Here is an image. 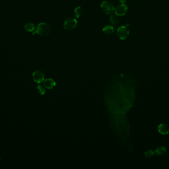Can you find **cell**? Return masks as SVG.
<instances>
[{
  "mask_svg": "<svg viewBox=\"0 0 169 169\" xmlns=\"http://www.w3.org/2000/svg\"><path fill=\"white\" fill-rule=\"evenodd\" d=\"M51 28L50 26L45 22H41L39 23L33 32L32 34H39L42 36H46L50 34Z\"/></svg>",
  "mask_w": 169,
  "mask_h": 169,
  "instance_id": "6da1fadb",
  "label": "cell"
},
{
  "mask_svg": "<svg viewBox=\"0 0 169 169\" xmlns=\"http://www.w3.org/2000/svg\"><path fill=\"white\" fill-rule=\"evenodd\" d=\"M100 7L102 11L105 14H111L115 12V6L110 1H104L101 4Z\"/></svg>",
  "mask_w": 169,
  "mask_h": 169,
  "instance_id": "7a4b0ae2",
  "label": "cell"
},
{
  "mask_svg": "<svg viewBox=\"0 0 169 169\" xmlns=\"http://www.w3.org/2000/svg\"><path fill=\"white\" fill-rule=\"evenodd\" d=\"M77 23V21L75 18L73 17H69L66 19L64 21L63 27L65 30L68 31H71L76 27Z\"/></svg>",
  "mask_w": 169,
  "mask_h": 169,
  "instance_id": "3957f363",
  "label": "cell"
},
{
  "mask_svg": "<svg viewBox=\"0 0 169 169\" xmlns=\"http://www.w3.org/2000/svg\"><path fill=\"white\" fill-rule=\"evenodd\" d=\"M117 37L121 40L126 39L130 34V30L127 26H121L118 27L116 32Z\"/></svg>",
  "mask_w": 169,
  "mask_h": 169,
  "instance_id": "277c9868",
  "label": "cell"
},
{
  "mask_svg": "<svg viewBox=\"0 0 169 169\" xmlns=\"http://www.w3.org/2000/svg\"><path fill=\"white\" fill-rule=\"evenodd\" d=\"M33 79L36 83H40L44 81L45 75L44 73L41 70H36L33 73Z\"/></svg>",
  "mask_w": 169,
  "mask_h": 169,
  "instance_id": "5b68a950",
  "label": "cell"
},
{
  "mask_svg": "<svg viewBox=\"0 0 169 169\" xmlns=\"http://www.w3.org/2000/svg\"><path fill=\"white\" fill-rule=\"evenodd\" d=\"M128 10V7L125 4H121L115 8L114 13L120 16H123L127 13Z\"/></svg>",
  "mask_w": 169,
  "mask_h": 169,
  "instance_id": "8992f818",
  "label": "cell"
},
{
  "mask_svg": "<svg viewBox=\"0 0 169 169\" xmlns=\"http://www.w3.org/2000/svg\"><path fill=\"white\" fill-rule=\"evenodd\" d=\"M109 20L111 24L114 26L118 25L121 22L120 16L117 15L115 13L111 14Z\"/></svg>",
  "mask_w": 169,
  "mask_h": 169,
  "instance_id": "52a82bcc",
  "label": "cell"
},
{
  "mask_svg": "<svg viewBox=\"0 0 169 169\" xmlns=\"http://www.w3.org/2000/svg\"><path fill=\"white\" fill-rule=\"evenodd\" d=\"M158 131L162 135H167L169 132V127L165 123H161L158 127Z\"/></svg>",
  "mask_w": 169,
  "mask_h": 169,
  "instance_id": "ba28073f",
  "label": "cell"
},
{
  "mask_svg": "<svg viewBox=\"0 0 169 169\" xmlns=\"http://www.w3.org/2000/svg\"><path fill=\"white\" fill-rule=\"evenodd\" d=\"M44 84L46 88L48 89H52L56 85V83L52 79L48 78L46 79L44 81Z\"/></svg>",
  "mask_w": 169,
  "mask_h": 169,
  "instance_id": "9c48e42d",
  "label": "cell"
},
{
  "mask_svg": "<svg viewBox=\"0 0 169 169\" xmlns=\"http://www.w3.org/2000/svg\"><path fill=\"white\" fill-rule=\"evenodd\" d=\"M102 31L104 34L106 35H110L114 32V29L112 25H107L104 27Z\"/></svg>",
  "mask_w": 169,
  "mask_h": 169,
  "instance_id": "30bf717a",
  "label": "cell"
},
{
  "mask_svg": "<svg viewBox=\"0 0 169 169\" xmlns=\"http://www.w3.org/2000/svg\"><path fill=\"white\" fill-rule=\"evenodd\" d=\"M24 28L27 32H33L35 30V26L33 23L28 22L24 25Z\"/></svg>",
  "mask_w": 169,
  "mask_h": 169,
  "instance_id": "8fae6325",
  "label": "cell"
},
{
  "mask_svg": "<svg viewBox=\"0 0 169 169\" xmlns=\"http://www.w3.org/2000/svg\"><path fill=\"white\" fill-rule=\"evenodd\" d=\"M83 10L81 7H77L74 11V15L76 18H79L83 14Z\"/></svg>",
  "mask_w": 169,
  "mask_h": 169,
  "instance_id": "7c38bea8",
  "label": "cell"
},
{
  "mask_svg": "<svg viewBox=\"0 0 169 169\" xmlns=\"http://www.w3.org/2000/svg\"><path fill=\"white\" fill-rule=\"evenodd\" d=\"M166 152V149L163 146H159L155 150V153L158 155H162Z\"/></svg>",
  "mask_w": 169,
  "mask_h": 169,
  "instance_id": "4fadbf2b",
  "label": "cell"
},
{
  "mask_svg": "<svg viewBox=\"0 0 169 169\" xmlns=\"http://www.w3.org/2000/svg\"><path fill=\"white\" fill-rule=\"evenodd\" d=\"M154 155V152L151 150H148L145 153V156L148 158H151Z\"/></svg>",
  "mask_w": 169,
  "mask_h": 169,
  "instance_id": "5bb4252c",
  "label": "cell"
},
{
  "mask_svg": "<svg viewBox=\"0 0 169 169\" xmlns=\"http://www.w3.org/2000/svg\"><path fill=\"white\" fill-rule=\"evenodd\" d=\"M37 89H38V90L40 94L44 95L45 94V91H46L45 89L44 88V87H43L42 85H38Z\"/></svg>",
  "mask_w": 169,
  "mask_h": 169,
  "instance_id": "9a60e30c",
  "label": "cell"
},
{
  "mask_svg": "<svg viewBox=\"0 0 169 169\" xmlns=\"http://www.w3.org/2000/svg\"><path fill=\"white\" fill-rule=\"evenodd\" d=\"M119 2H120V3H121L122 4H124L125 3L126 0H119Z\"/></svg>",
  "mask_w": 169,
  "mask_h": 169,
  "instance_id": "2e32d148",
  "label": "cell"
}]
</instances>
